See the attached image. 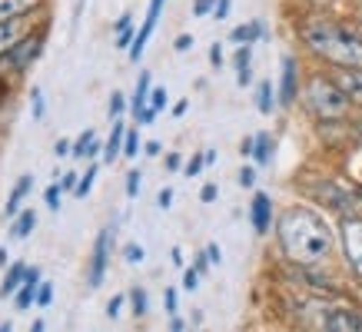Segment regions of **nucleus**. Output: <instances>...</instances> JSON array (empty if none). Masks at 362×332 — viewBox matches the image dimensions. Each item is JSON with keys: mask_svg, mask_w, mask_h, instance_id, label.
Returning a JSON list of instances; mask_svg holds the SVG:
<instances>
[{"mask_svg": "<svg viewBox=\"0 0 362 332\" xmlns=\"http://www.w3.org/2000/svg\"><path fill=\"white\" fill-rule=\"evenodd\" d=\"M299 93V64L293 57H283V77H279V103L289 107Z\"/></svg>", "mask_w": 362, "mask_h": 332, "instance_id": "nucleus-10", "label": "nucleus"}, {"mask_svg": "<svg viewBox=\"0 0 362 332\" xmlns=\"http://www.w3.org/2000/svg\"><path fill=\"white\" fill-rule=\"evenodd\" d=\"M93 140H97V133H93V130H83V136H80L77 143H74V156H77V160H87Z\"/></svg>", "mask_w": 362, "mask_h": 332, "instance_id": "nucleus-26", "label": "nucleus"}, {"mask_svg": "<svg viewBox=\"0 0 362 332\" xmlns=\"http://www.w3.org/2000/svg\"><path fill=\"white\" fill-rule=\"evenodd\" d=\"M44 0H0V20H11V17H27L30 11H37Z\"/></svg>", "mask_w": 362, "mask_h": 332, "instance_id": "nucleus-14", "label": "nucleus"}, {"mask_svg": "<svg viewBox=\"0 0 362 332\" xmlns=\"http://www.w3.org/2000/svg\"><path fill=\"white\" fill-rule=\"evenodd\" d=\"M250 60H252V50H250V44H243L240 50H236V73H240V87H250V80H252V73H250Z\"/></svg>", "mask_w": 362, "mask_h": 332, "instance_id": "nucleus-21", "label": "nucleus"}, {"mask_svg": "<svg viewBox=\"0 0 362 332\" xmlns=\"http://www.w3.org/2000/svg\"><path fill=\"white\" fill-rule=\"evenodd\" d=\"M356 33H359V40H362V23H359V27H356Z\"/></svg>", "mask_w": 362, "mask_h": 332, "instance_id": "nucleus-57", "label": "nucleus"}, {"mask_svg": "<svg viewBox=\"0 0 362 332\" xmlns=\"http://www.w3.org/2000/svg\"><path fill=\"white\" fill-rule=\"evenodd\" d=\"M7 259H11V256H7V249L0 246V269H4V266H11V263H7Z\"/></svg>", "mask_w": 362, "mask_h": 332, "instance_id": "nucleus-54", "label": "nucleus"}, {"mask_svg": "<svg viewBox=\"0 0 362 332\" xmlns=\"http://www.w3.org/2000/svg\"><path fill=\"white\" fill-rule=\"evenodd\" d=\"M252 143H256V140H243V146H240L243 156H252Z\"/></svg>", "mask_w": 362, "mask_h": 332, "instance_id": "nucleus-52", "label": "nucleus"}, {"mask_svg": "<svg viewBox=\"0 0 362 332\" xmlns=\"http://www.w3.org/2000/svg\"><path fill=\"white\" fill-rule=\"evenodd\" d=\"M326 329H329V332H362V316H359V312H352V309L329 312Z\"/></svg>", "mask_w": 362, "mask_h": 332, "instance_id": "nucleus-12", "label": "nucleus"}, {"mask_svg": "<svg viewBox=\"0 0 362 332\" xmlns=\"http://www.w3.org/2000/svg\"><path fill=\"white\" fill-rule=\"evenodd\" d=\"M316 193H319V199H326V203H329V206H336V210H342V213L352 210V196L339 193L332 183H329V186H322V189H316Z\"/></svg>", "mask_w": 362, "mask_h": 332, "instance_id": "nucleus-19", "label": "nucleus"}, {"mask_svg": "<svg viewBox=\"0 0 362 332\" xmlns=\"http://www.w3.org/2000/svg\"><path fill=\"white\" fill-rule=\"evenodd\" d=\"M0 332H11V322H4V326H0Z\"/></svg>", "mask_w": 362, "mask_h": 332, "instance_id": "nucleus-56", "label": "nucleus"}, {"mask_svg": "<svg viewBox=\"0 0 362 332\" xmlns=\"http://www.w3.org/2000/svg\"><path fill=\"white\" fill-rule=\"evenodd\" d=\"M110 243H113V230L107 226V230H100L97 243H93V259H90V289H97L100 283H103V273H107V263H110Z\"/></svg>", "mask_w": 362, "mask_h": 332, "instance_id": "nucleus-5", "label": "nucleus"}, {"mask_svg": "<svg viewBox=\"0 0 362 332\" xmlns=\"http://www.w3.org/2000/svg\"><path fill=\"white\" fill-rule=\"evenodd\" d=\"M156 203H160V206H170V203H173V193H170V189H160V196H156Z\"/></svg>", "mask_w": 362, "mask_h": 332, "instance_id": "nucleus-50", "label": "nucleus"}, {"mask_svg": "<svg viewBox=\"0 0 362 332\" xmlns=\"http://www.w3.org/2000/svg\"><path fill=\"white\" fill-rule=\"evenodd\" d=\"M342 243H346V256H349L352 269L362 276V220H346L342 223Z\"/></svg>", "mask_w": 362, "mask_h": 332, "instance_id": "nucleus-7", "label": "nucleus"}, {"mask_svg": "<svg viewBox=\"0 0 362 332\" xmlns=\"http://www.w3.org/2000/svg\"><path fill=\"white\" fill-rule=\"evenodd\" d=\"M50 299H54V286H50V283H40V292H37V306H50Z\"/></svg>", "mask_w": 362, "mask_h": 332, "instance_id": "nucleus-34", "label": "nucleus"}, {"mask_svg": "<svg viewBox=\"0 0 362 332\" xmlns=\"http://www.w3.org/2000/svg\"><path fill=\"white\" fill-rule=\"evenodd\" d=\"M199 196H203V203H213V199H216V183H206Z\"/></svg>", "mask_w": 362, "mask_h": 332, "instance_id": "nucleus-44", "label": "nucleus"}, {"mask_svg": "<svg viewBox=\"0 0 362 332\" xmlns=\"http://www.w3.org/2000/svg\"><path fill=\"white\" fill-rule=\"evenodd\" d=\"M130 110H133V117H136V120L150 110V73H140L136 93H133V100H130Z\"/></svg>", "mask_w": 362, "mask_h": 332, "instance_id": "nucleus-16", "label": "nucleus"}, {"mask_svg": "<svg viewBox=\"0 0 362 332\" xmlns=\"http://www.w3.org/2000/svg\"><path fill=\"white\" fill-rule=\"evenodd\" d=\"M37 292H40V269H27V279L17 289V309H30V302H37Z\"/></svg>", "mask_w": 362, "mask_h": 332, "instance_id": "nucleus-13", "label": "nucleus"}, {"mask_svg": "<svg viewBox=\"0 0 362 332\" xmlns=\"http://www.w3.org/2000/svg\"><path fill=\"white\" fill-rule=\"evenodd\" d=\"M259 33H263V23H259V20H256V23H243V27H236V30H233V40H236V44H252Z\"/></svg>", "mask_w": 362, "mask_h": 332, "instance_id": "nucleus-24", "label": "nucleus"}, {"mask_svg": "<svg viewBox=\"0 0 362 332\" xmlns=\"http://www.w3.org/2000/svg\"><path fill=\"white\" fill-rule=\"evenodd\" d=\"M77 173H64V177H60V189H64V193H74V189H77Z\"/></svg>", "mask_w": 362, "mask_h": 332, "instance_id": "nucleus-39", "label": "nucleus"}, {"mask_svg": "<svg viewBox=\"0 0 362 332\" xmlns=\"http://www.w3.org/2000/svg\"><path fill=\"white\" fill-rule=\"evenodd\" d=\"M27 33H33L30 13H27V17H11V20H0V60L11 54V50L21 44Z\"/></svg>", "mask_w": 362, "mask_h": 332, "instance_id": "nucleus-6", "label": "nucleus"}, {"mask_svg": "<svg viewBox=\"0 0 362 332\" xmlns=\"http://www.w3.org/2000/svg\"><path fill=\"white\" fill-rule=\"evenodd\" d=\"M33 189V177H21L17 179V186L11 189V196H7V206H4V213L7 216H17L21 213V203L27 199V193Z\"/></svg>", "mask_w": 362, "mask_h": 332, "instance_id": "nucleus-15", "label": "nucleus"}, {"mask_svg": "<svg viewBox=\"0 0 362 332\" xmlns=\"http://www.w3.org/2000/svg\"><path fill=\"white\" fill-rule=\"evenodd\" d=\"M166 309L170 316H176V289H166Z\"/></svg>", "mask_w": 362, "mask_h": 332, "instance_id": "nucleus-47", "label": "nucleus"}, {"mask_svg": "<svg viewBox=\"0 0 362 332\" xmlns=\"http://www.w3.org/2000/svg\"><path fill=\"white\" fill-rule=\"evenodd\" d=\"M170 329H173V332H183V319H176V316H173V322H170Z\"/></svg>", "mask_w": 362, "mask_h": 332, "instance_id": "nucleus-55", "label": "nucleus"}, {"mask_svg": "<svg viewBox=\"0 0 362 332\" xmlns=\"http://www.w3.org/2000/svg\"><path fill=\"white\" fill-rule=\"evenodd\" d=\"M189 44H193V37H189V33H180V37H176V44H173V47H176V50H187Z\"/></svg>", "mask_w": 362, "mask_h": 332, "instance_id": "nucleus-48", "label": "nucleus"}, {"mask_svg": "<svg viewBox=\"0 0 362 332\" xmlns=\"http://www.w3.org/2000/svg\"><path fill=\"white\" fill-rule=\"evenodd\" d=\"M123 256H127V263H143V246L130 243L127 249H123Z\"/></svg>", "mask_w": 362, "mask_h": 332, "instance_id": "nucleus-35", "label": "nucleus"}, {"mask_svg": "<svg viewBox=\"0 0 362 332\" xmlns=\"http://www.w3.org/2000/svg\"><path fill=\"white\" fill-rule=\"evenodd\" d=\"M133 17L130 13H123L120 20H117V47H133Z\"/></svg>", "mask_w": 362, "mask_h": 332, "instance_id": "nucleus-22", "label": "nucleus"}, {"mask_svg": "<svg viewBox=\"0 0 362 332\" xmlns=\"http://www.w3.org/2000/svg\"><path fill=\"white\" fill-rule=\"evenodd\" d=\"M136 150H140V133L127 130V140H123V156H133Z\"/></svg>", "mask_w": 362, "mask_h": 332, "instance_id": "nucleus-31", "label": "nucleus"}, {"mask_svg": "<svg viewBox=\"0 0 362 332\" xmlns=\"http://www.w3.org/2000/svg\"><path fill=\"white\" fill-rule=\"evenodd\" d=\"M250 216H252V230L259 232H269V223H273V199L266 193H256L252 196V206H250Z\"/></svg>", "mask_w": 362, "mask_h": 332, "instance_id": "nucleus-11", "label": "nucleus"}, {"mask_svg": "<svg viewBox=\"0 0 362 332\" xmlns=\"http://www.w3.org/2000/svg\"><path fill=\"white\" fill-rule=\"evenodd\" d=\"M123 140H127V126L123 123H113V133H110V143H107V150H103V160H117V156L123 153Z\"/></svg>", "mask_w": 362, "mask_h": 332, "instance_id": "nucleus-20", "label": "nucleus"}, {"mask_svg": "<svg viewBox=\"0 0 362 332\" xmlns=\"http://www.w3.org/2000/svg\"><path fill=\"white\" fill-rule=\"evenodd\" d=\"M303 44L332 66H359L362 70V40L359 33L332 20H309L303 27Z\"/></svg>", "mask_w": 362, "mask_h": 332, "instance_id": "nucleus-2", "label": "nucleus"}, {"mask_svg": "<svg viewBox=\"0 0 362 332\" xmlns=\"http://www.w3.org/2000/svg\"><path fill=\"white\" fill-rule=\"evenodd\" d=\"M130 302H133V316H146V292L140 286L130 292Z\"/></svg>", "mask_w": 362, "mask_h": 332, "instance_id": "nucleus-30", "label": "nucleus"}, {"mask_svg": "<svg viewBox=\"0 0 362 332\" xmlns=\"http://www.w3.org/2000/svg\"><path fill=\"white\" fill-rule=\"evenodd\" d=\"M30 100H33V120H44V113H47V107H44V90L33 87L30 90Z\"/></svg>", "mask_w": 362, "mask_h": 332, "instance_id": "nucleus-29", "label": "nucleus"}, {"mask_svg": "<svg viewBox=\"0 0 362 332\" xmlns=\"http://www.w3.org/2000/svg\"><path fill=\"white\" fill-rule=\"evenodd\" d=\"M187 103H189V100H180V103H176V107H173V113H176V117H183V113H187Z\"/></svg>", "mask_w": 362, "mask_h": 332, "instance_id": "nucleus-53", "label": "nucleus"}, {"mask_svg": "<svg viewBox=\"0 0 362 332\" xmlns=\"http://www.w3.org/2000/svg\"><path fill=\"white\" fill-rule=\"evenodd\" d=\"M203 166H206V156L199 153V156H193V160L187 163V173H189V177H197V173L203 170Z\"/></svg>", "mask_w": 362, "mask_h": 332, "instance_id": "nucleus-40", "label": "nucleus"}, {"mask_svg": "<svg viewBox=\"0 0 362 332\" xmlns=\"http://www.w3.org/2000/svg\"><path fill=\"white\" fill-rule=\"evenodd\" d=\"M279 243H283V253L293 263L316 266L329 256L332 236H329V226L319 220L316 213L296 206V210L283 213V220H279Z\"/></svg>", "mask_w": 362, "mask_h": 332, "instance_id": "nucleus-1", "label": "nucleus"}, {"mask_svg": "<svg viewBox=\"0 0 362 332\" xmlns=\"http://www.w3.org/2000/svg\"><path fill=\"white\" fill-rule=\"evenodd\" d=\"M206 256H209V266H216L223 259V253H220V246H206Z\"/></svg>", "mask_w": 362, "mask_h": 332, "instance_id": "nucleus-45", "label": "nucleus"}, {"mask_svg": "<svg viewBox=\"0 0 362 332\" xmlns=\"http://www.w3.org/2000/svg\"><path fill=\"white\" fill-rule=\"evenodd\" d=\"M27 279V266L23 263H13L11 269H7V276H4V286H0V296H11V292H17L21 289V283Z\"/></svg>", "mask_w": 362, "mask_h": 332, "instance_id": "nucleus-18", "label": "nucleus"}, {"mask_svg": "<svg viewBox=\"0 0 362 332\" xmlns=\"http://www.w3.org/2000/svg\"><path fill=\"white\" fill-rule=\"evenodd\" d=\"M303 100L319 120H342L349 113V97L336 87V80L322 77V73L309 77V83L303 87Z\"/></svg>", "mask_w": 362, "mask_h": 332, "instance_id": "nucleus-3", "label": "nucleus"}, {"mask_svg": "<svg viewBox=\"0 0 362 332\" xmlns=\"http://www.w3.org/2000/svg\"><path fill=\"white\" fill-rule=\"evenodd\" d=\"M230 7H233L230 0H216V11H213V13H216V17H220V20H223V17L230 13Z\"/></svg>", "mask_w": 362, "mask_h": 332, "instance_id": "nucleus-46", "label": "nucleus"}, {"mask_svg": "<svg viewBox=\"0 0 362 332\" xmlns=\"http://www.w3.org/2000/svg\"><path fill=\"white\" fill-rule=\"evenodd\" d=\"M47 44V27H37L33 33H27L21 44L13 47L11 54L0 60V66H11V70H17V73H23V70H30V64L40 57V50H44Z\"/></svg>", "mask_w": 362, "mask_h": 332, "instance_id": "nucleus-4", "label": "nucleus"}, {"mask_svg": "<svg viewBox=\"0 0 362 332\" xmlns=\"http://www.w3.org/2000/svg\"><path fill=\"white\" fill-rule=\"evenodd\" d=\"M93 179H97V166H90L87 173H83V179L77 183V189H74V193H77V196H87L90 189H93Z\"/></svg>", "mask_w": 362, "mask_h": 332, "instance_id": "nucleus-28", "label": "nucleus"}, {"mask_svg": "<svg viewBox=\"0 0 362 332\" xmlns=\"http://www.w3.org/2000/svg\"><path fill=\"white\" fill-rule=\"evenodd\" d=\"M269 153H273V140H269L266 133H259V136H256V143H252V160H256L259 166H266L269 163Z\"/></svg>", "mask_w": 362, "mask_h": 332, "instance_id": "nucleus-23", "label": "nucleus"}, {"mask_svg": "<svg viewBox=\"0 0 362 332\" xmlns=\"http://www.w3.org/2000/svg\"><path fill=\"white\" fill-rule=\"evenodd\" d=\"M60 199H64V189H60V183H54V186H47V193H44V203L50 206V210H60Z\"/></svg>", "mask_w": 362, "mask_h": 332, "instance_id": "nucleus-27", "label": "nucleus"}, {"mask_svg": "<svg viewBox=\"0 0 362 332\" xmlns=\"http://www.w3.org/2000/svg\"><path fill=\"white\" fill-rule=\"evenodd\" d=\"M163 4H166V0H150V13H146V20H143L140 33H136V40H133V47H130V60H133V64L143 57V47L150 44V37H153V27H156V20H160Z\"/></svg>", "mask_w": 362, "mask_h": 332, "instance_id": "nucleus-9", "label": "nucleus"}, {"mask_svg": "<svg viewBox=\"0 0 362 332\" xmlns=\"http://www.w3.org/2000/svg\"><path fill=\"white\" fill-rule=\"evenodd\" d=\"M256 103H259V113H273V83L266 80V83H259V93H256Z\"/></svg>", "mask_w": 362, "mask_h": 332, "instance_id": "nucleus-25", "label": "nucleus"}, {"mask_svg": "<svg viewBox=\"0 0 362 332\" xmlns=\"http://www.w3.org/2000/svg\"><path fill=\"white\" fill-rule=\"evenodd\" d=\"M163 107H166V90H153V93H150V110L160 113Z\"/></svg>", "mask_w": 362, "mask_h": 332, "instance_id": "nucleus-32", "label": "nucleus"}, {"mask_svg": "<svg viewBox=\"0 0 362 332\" xmlns=\"http://www.w3.org/2000/svg\"><path fill=\"white\" fill-rule=\"evenodd\" d=\"M37 226V213L27 206V210H21L17 216H13V226H11V236L13 239H27L30 236V230Z\"/></svg>", "mask_w": 362, "mask_h": 332, "instance_id": "nucleus-17", "label": "nucleus"}, {"mask_svg": "<svg viewBox=\"0 0 362 332\" xmlns=\"http://www.w3.org/2000/svg\"><path fill=\"white\" fill-rule=\"evenodd\" d=\"M209 64H213V66H220V64H223V50H220V44L209 47Z\"/></svg>", "mask_w": 362, "mask_h": 332, "instance_id": "nucleus-43", "label": "nucleus"}, {"mask_svg": "<svg viewBox=\"0 0 362 332\" xmlns=\"http://www.w3.org/2000/svg\"><path fill=\"white\" fill-rule=\"evenodd\" d=\"M180 166H183L180 153H170V156H166V170H180Z\"/></svg>", "mask_w": 362, "mask_h": 332, "instance_id": "nucleus-51", "label": "nucleus"}, {"mask_svg": "<svg viewBox=\"0 0 362 332\" xmlns=\"http://www.w3.org/2000/svg\"><path fill=\"white\" fill-rule=\"evenodd\" d=\"M123 110H127V97H123V93H113L110 97V117H120Z\"/></svg>", "mask_w": 362, "mask_h": 332, "instance_id": "nucleus-33", "label": "nucleus"}, {"mask_svg": "<svg viewBox=\"0 0 362 332\" xmlns=\"http://www.w3.org/2000/svg\"><path fill=\"white\" fill-rule=\"evenodd\" d=\"M209 11H216V0H197V4H193V13H197V17H206Z\"/></svg>", "mask_w": 362, "mask_h": 332, "instance_id": "nucleus-37", "label": "nucleus"}, {"mask_svg": "<svg viewBox=\"0 0 362 332\" xmlns=\"http://www.w3.org/2000/svg\"><path fill=\"white\" fill-rule=\"evenodd\" d=\"M57 156H74V143L60 140V143H57Z\"/></svg>", "mask_w": 362, "mask_h": 332, "instance_id": "nucleus-49", "label": "nucleus"}, {"mask_svg": "<svg viewBox=\"0 0 362 332\" xmlns=\"http://www.w3.org/2000/svg\"><path fill=\"white\" fill-rule=\"evenodd\" d=\"M127 193H130V196L140 193V170H130V177H127Z\"/></svg>", "mask_w": 362, "mask_h": 332, "instance_id": "nucleus-38", "label": "nucleus"}, {"mask_svg": "<svg viewBox=\"0 0 362 332\" xmlns=\"http://www.w3.org/2000/svg\"><path fill=\"white\" fill-rule=\"evenodd\" d=\"M240 183L243 186H252V183H256V170H252V166H243L240 170Z\"/></svg>", "mask_w": 362, "mask_h": 332, "instance_id": "nucleus-41", "label": "nucleus"}, {"mask_svg": "<svg viewBox=\"0 0 362 332\" xmlns=\"http://www.w3.org/2000/svg\"><path fill=\"white\" fill-rule=\"evenodd\" d=\"M197 283H199V269L193 266V269H187V273H183V289H189V292H193V289H197Z\"/></svg>", "mask_w": 362, "mask_h": 332, "instance_id": "nucleus-36", "label": "nucleus"}, {"mask_svg": "<svg viewBox=\"0 0 362 332\" xmlns=\"http://www.w3.org/2000/svg\"><path fill=\"white\" fill-rule=\"evenodd\" d=\"M120 309H123V296H113V299H110V306H107L110 319H117V316H120Z\"/></svg>", "mask_w": 362, "mask_h": 332, "instance_id": "nucleus-42", "label": "nucleus"}, {"mask_svg": "<svg viewBox=\"0 0 362 332\" xmlns=\"http://www.w3.org/2000/svg\"><path fill=\"white\" fill-rule=\"evenodd\" d=\"M332 80H336V87L349 97V103H359L362 107V70L359 66H336Z\"/></svg>", "mask_w": 362, "mask_h": 332, "instance_id": "nucleus-8", "label": "nucleus"}]
</instances>
